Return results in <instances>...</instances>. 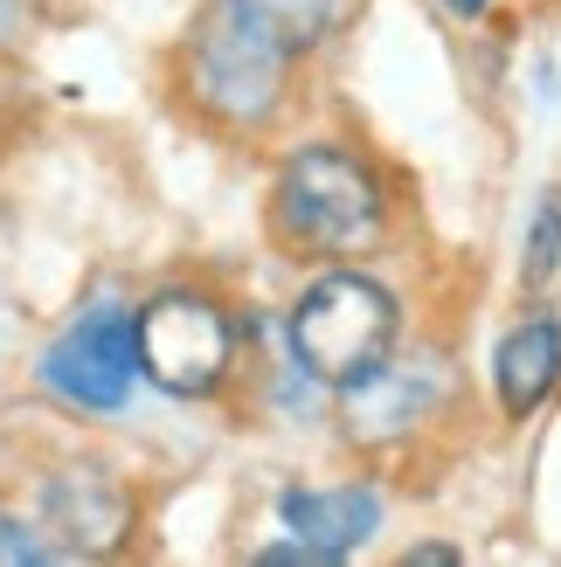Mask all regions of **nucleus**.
I'll return each mask as SVG.
<instances>
[{
	"label": "nucleus",
	"instance_id": "20e7f679",
	"mask_svg": "<svg viewBox=\"0 0 561 567\" xmlns=\"http://www.w3.org/2000/svg\"><path fill=\"white\" fill-rule=\"evenodd\" d=\"M132 347H139V374L166 394H208L230 374V319L194 298V291H166L153 305L132 311Z\"/></svg>",
	"mask_w": 561,
	"mask_h": 567
},
{
	"label": "nucleus",
	"instance_id": "423d86ee",
	"mask_svg": "<svg viewBox=\"0 0 561 567\" xmlns=\"http://www.w3.org/2000/svg\"><path fill=\"white\" fill-rule=\"evenodd\" d=\"M443 367L437 360H381L375 374L347 381V436L354 443H396L437 409Z\"/></svg>",
	"mask_w": 561,
	"mask_h": 567
},
{
	"label": "nucleus",
	"instance_id": "0eeeda50",
	"mask_svg": "<svg viewBox=\"0 0 561 567\" xmlns=\"http://www.w3.org/2000/svg\"><path fill=\"white\" fill-rule=\"evenodd\" d=\"M42 526L63 533L55 554H111L132 526V498H125L119 477H104V471H63V477H49V492H42Z\"/></svg>",
	"mask_w": 561,
	"mask_h": 567
},
{
	"label": "nucleus",
	"instance_id": "f257e3e1",
	"mask_svg": "<svg viewBox=\"0 0 561 567\" xmlns=\"http://www.w3.org/2000/svg\"><path fill=\"white\" fill-rule=\"evenodd\" d=\"M285 55L292 49L257 14H243L236 0H208L187 42V91L222 125H264L285 91Z\"/></svg>",
	"mask_w": 561,
	"mask_h": 567
},
{
	"label": "nucleus",
	"instance_id": "4468645a",
	"mask_svg": "<svg viewBox=\"0 0 561 567\" xmlns=\"http://www.w3.org/2000/svg\"><path fill=\"white\" fill-rule=\"evenodd\" d=\"M443 8H451V14H465V21H471V14H486V0H443Z\"/></svg>",
	"mask_w": 561,
	"mask_h": 567
},
{
	"label": "nucleus",
	"instance_id": "9b49d317",
	"mask_svg": "<svg viewBox=\"0 0 561 567\" xmlns=\"http://www.w3.org/2000/svg\"><path fill=\"white\" fill-rule=\"evenodd\" d=\"M561 270V187L541 194L534 229H527V284H548Z\"/></svg>",
	"mask_w": 561,
	"mask_h": 567
},
{
	"label": "nucleus",
	"instance_id": "f8f14e48",
	"mask_svg": "<svg viewBox=\"0 0 561 567\" xmlns=\"http://www.w3.org/2000/svg\"><path fill=\"white\" fill-rule=\"evenodd\" d=\"M0 560H49V540H35L28 526L0 519Z\"/></svg>",
	"mask_w": 561,
	"mask_h": 567
},
{
	"label": "nucleus",
	"instance_id": "7ed1b4c3",
	"mask_svg": "<svg viewBox=\"0 0 561 567\" xmlns=\"http://www.w3.org/2000/svg\"><path fill=\"white\" fill-rule=\"evenodd\" d=\"M396 347V298L368 277H319L292 311V353L313 381L347 388Z\"/></svg>",
	"mask_w": 561,
	"mask_h": 567
},
{
	"label": "nucleus",
	"instance_id": "2eb2a0df",
	"mask_svg": "<svg viewBox=\"0 0 561 567\" xmlns=\"http://www.w3.org/2000/svg\"><path fill=\"white\" fill-rule=\"evenodd\" d=\"M8 21H14V0H0V35H8Z\"/></svg>",
	"mask_w": 561,
	"mask_h": 567
},
{
	"label": "nucleus",
	"instance_id": "1a4fd4ad",
	"mask_svg": "<svg viewBox=\"0 0 561 567\" xmlns=\"http://www.w3.org/2000/svg\"><path fill=\"white\" fill-rule=\"evenodd\" d=\"M492 381H499V409L527 422L548 394L561 388V319H527L499 339L492 353Z\"/></svg>",
	"mask_w": 561,
	"mask_h": 567
},
{
	"label": "nucleus",
	"instance_id": "39448f33",
	"mask_svg": "<svg viewBox=\"0 0 561 567\" xmlns=\"http://www.w3.org/2000/svg\"><path fill=\"white\" fill-rule=\"evenodd\" d=\"M132 367H139L132 311L98 305V311H83V319L42 353V388L63 394L70 409H119L125 388H132Z\"/></svg>",
	"mask_w": 561,
	"mask_h": 567
},
{
	"label": "nucleus",
	"instance_id": "f03ea898",
	"mask_svg": "<svg viewBox=\"0 0 561 567\" xmlns=\"http://www.w3.org/2000/svg\"><path fill=\"white\" fill-rule=\"evenodd\" d=\"M277 229L298 249H360L381 229V187L375 174L340 146H305L277 174Z\"/></svg>",
	"mask_w": 561,
	"mask_h": 567
},
{
	"label": "nucleus",
	"instance_id": "9d476101",
	"mask_svg": "<svg viewBox=\"0 0 561 567\" xmlns=\"http://www.w3.org/2000/svg\"><path fill=\"white\" fill-rule=\"evenodd\" d=\"M236 8L257 14L285 49H313L333 28V8H340V0H236Z\"/></svg>",
	"mask_w": 561,
	"mask_h": 567
},
{
	"label": "nucleus",
	"instance_id": "6e6552de",
	"mask_svg": "<svg viewBox=\"0 0 561 567\" xmlns=\"http://www.w3.org/2000/svg\"><path fill=\"white\" fill-rule=\"evenodd\" d=\"M277 519H285L319 560H347V554L381 526V498H375L368 485H340V492H285V498H277Z\"/></svg>",
	"mask_w": 561,
	"mask_h": 567
},
{
	"label": "nucleus",
	"instance_id": "ddd939ff",
	"mask_svg": "<svg viewBox=\"0 0 561 567\" xmlns=\"http://www.w3.org/2000/svg\"><path fill=\"white\" fill-rule=\"evenodd\" d=\"M402 560H409V567H451V560H458V547H437V540H430V547H409Z\"/></svg>",
	"mask_w": 561,
	"mask_h": 567
}]
</instances>
